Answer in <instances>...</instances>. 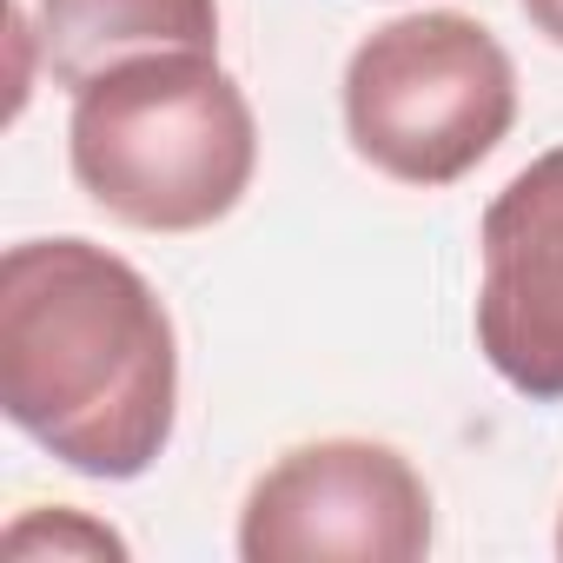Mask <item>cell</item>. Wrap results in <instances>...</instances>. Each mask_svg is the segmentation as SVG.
Returning <instances> with one entry per match:
<instances>
[{
  "instance_id": "obj_1",
  "label": "cell",
  "mask_w": 563,
  "mask_h": 563,
  "mask_svg": "<svg viewBox=\"0 0 563 563\" xmlns=\"http://www.w3.org/2000/svg\"><path fill=\"white\" fill-rule=\"evenodd\" d=\"M0 411L80 477H146L179 418V339L153 278L74 232L8 245Z\"/></svg>"
},
{
  "instance_id": "obj_2",
  "label": "cell",
  "mask_w": 563,
  "mask_h": 563,
  "mask_svg": "<svg viewBox=\"0 0 563 563\" xmlns=\"http://www.w3.org/2000/svg\"><path fill=\"white\" fill-rule=\"evenodd\" d=\"M67 166L133 232H206L252 192L258 120L212 54H140L74 93Z\"/></svg>"
},
{
  "instance_id": "obj_3",
  "label": "cell",
  "mask_w": 563,
  "mask_h": 563,
  "mask_svg": "<svg viewBox=\"0 0 563 563\" xmlns=\"http://www.w3.org/2000/svg\"><path fill=\"white\" fill-rule=\"evenodd\" d=\"M345 140L398 186H457L517 126V67L504 41L457 14L424 8L372 27L345 60Z\"/></svg>"
},
{
  "instance_id": "obj_4",
  "label": "cell",
  "mask_w": 563,
  "mask_h": 563,
  "mask_svg": "<svg viewBox=\"0 0 563 563\" xmlns=\"http://www.w3.org/2000/svg\"><path fill=\"white\" fill-rule=\"evenodd\" d=\"M431 550V490L378 438L292 444L239 504L245 563H418Z\"/></svg>"
},
{
  "instance_id": "obj_5",
  "label": "cell",
  "mask_w": 563,
  "mask_h": 563,
  "mask_svg": "<svg viewBox=\"0 0 563 563\" xmlns=\"http://www.w3.org/2000/svg\"><path fill=\"white\" fill-rule=\"evenodd\" d=\"M471 332L530 405H563V146L537 153L484 206Z\"/></svg>"
},
{
  "instance_id": "obj_6",
  "label": "cell",
  "mask_w": 563,
  "mask_h": 563,
  "mask_svg": "<svg viewBox=\"0 0 563 563\" xmlns=\"http://www.w3.org/2000/svg\"><path fill=\"white\" fill-rule=\"evenodd\" d=\"M34 47L47 74L80 93L93 74L140 60V54H173V47H219V0H34Z\"/></svg>"
},
{
  "instance_id": "obj_7",
  "label": "cell",
  "mask_w": 563,
  "mask_h": 563,
  "mask_svg": "<svg viewBox=\"0 0 563 563\" xmlns=\"http://www.w3.org/2000/svg\"><path fill=\"white\" fill-rule=\"evenodd\" d=\"M0 550L8 556H126V537H113L107 523H93L87 510H67V504H54V510H27V517H14L8 523V537H0Z\"/></svg>"
},
{
  "instance_id": "obj_8",
  "label": "cell",
  "mask_w": 563,
  "mask_h": 563,
  "mask_svg": "<svg viewBox=\"0 0 563 563\" xmlns=\"http://www.w3.org/2000/svg\"><path fill=\"white\" fill-rule=\"evenodd\" d=\"M523 8V21L550 41V47H563V0H517Z\"/></svg>"
},
{
  "instance_id": "obj_9",
  "label": "cell",
  "mask_w": 563,
  "mask_h": 563,
  "mask_svg": "<svg viewBox=\"0 0 563 563\" xmlns=\"http://www.w3.org/2000/svg\"><path fill=\"white\" fill-rule=\"evenodd\" d=\"M556 556H563V517H556Z\"/></svg>"
}]
</instances>
